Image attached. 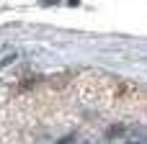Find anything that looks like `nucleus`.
Wrapping results in <instances>:
<instances>
[{
	"instance_id": "obj_2",
	"label": "nucleus",
	"mask_w": 147,
	"mask_h": 144,
	"mask_svg": "<svg viewBox=\"0 0 147 144\" xmlns=\"http://www.w3.org/2000/svg\"><path fill=\"white\" fill-rule=\"evenodd\" d=\"M127 144H145V139H142V142H127Z\"/></svg>"
},
{
	"instance_id": "obj_1",
	"label": "nucleus",
	"mask_w": 147,
	"mask_h": 144,
	"mask_svg": "<svg viewBox=\"0 0 147 144\" xmlns=\"http://www.w3.org/2000/svg\"><path fill=\"white\" fill-rule=\"evenodd\" d=\"M124 131H127V129H124L121 124H116V126H111V129H109V139H116V137H124Z\"/></svg>"
}]
</instances>
